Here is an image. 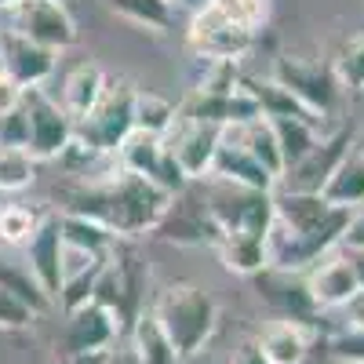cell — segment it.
Wrapping results in <instances>:
<instances>
[{"mask_svg": "<svg viewBox=\"0 0 364 364\" xmlns=\"http://www.w3.org/2000/svg\"><path fill=\"white\" fill-rule=\"evenodd\" d=\"M350 211L321 193H273V226L266 237V269L306 273L328 252L343 248Z\"/></svg>", "mask_w": 364, "mask_h": 364, "instance_id": "1", "label": "cell"}, {"mask_svg": "<svg viewBox=\"0 0 364 364\" xmlns=\"http://www.w3.org/2000/svg\"><path fill=\"white\" fill-rule=\"evenodd\" d=\"M168 204H171V197L164 190H157L149 178L124 171L117 164L99 182L77 190L73 204L66 211L102 223L117 240H135V237H146V233H157Z\"/></svg>", "mask_w": 364, "mask_h": 364, "instance_id": "2", "label": "cell"}, {"mask_svg": "<svg viewBox=\"0 0 364 364\" xmlns=\"http://www.w3.org/2000/svg\"><path fill=\"white\" fill-rule=\"evenodd\" d=\"M149 310H154V317L168 331V339L175 343L182 360L204 353V346L215 339V331H219L215 295L200 284H193V281H175V284L161 288Z\"/></svg>", "mask_w": 364, "mask_h": 364, "instance_id": "3", "label": "cell"}, {"mask_svg": "<svg viewBox=\"0 0 364 364\" xmlns=\"http://www.w3.org/2000/svg\"><path fill=\"white\" fill-rule=\"evenodd\" d=\"M135 95L139 87L132 80H109L102 99L95 102L84 120H77V135L84 146H91L102 157H117V149L124 146V139L135 132Z\"/></svg>", "mask_w": 364, "mask_h": 364, "instance_id": "4", "label": "cell"}, {"mask_svg": "<svg viewBox=\"0 0 364 364\" xmlns=\"http://www.w3.org/2000/svg\"><path fill=\"white\" fill-rule=\"evenodd\" d=\"M269 80L284 87L302 109H310L321 124L339 113L343 87H339L336 73H331V66H321L302 55H277L273 58V70H269Z\"/></svg>", "mask_w": 364, "mask_h": 364, "instance_id": "5", "label": "cell"}, {"mask_svg": "<svg viewBox=\"0 0 364 364\" xmlns=\"http://www.w3.org/2000/svg\"><path fill=\"white\" fill-rule=\"evenodd\" d=\"M204 204L215 219L219 233H252V237H269L273 226V193L262 190H245L233 182L208 178Z\"/></svg>", "mask_w": 364, "mask_h": 364, "instance_id": "6", "label": "cell"}, {"mask_svg": "<svg viewBox=\"0 0 364 364\" xmlns=\"http://www.w3.org/2000/svg\"><path fill=\"white\" fill-rule=\"evenodd\" d=\"M22 113H26V124H29V139H26V154L41 161H58L70 149L77 124L73 117L58 106L55 99H48L41 87H29L22 91Z\"/></svg>", "mask_w": 364, "mask_h": 364, "instance_id": "7", "label": "cell"}, {"mask_svg": "<svg viewBox=\"0 0 364 364\" xmlns=\"http://www.w3.org/2000/svg\"><path fill=\"white\" fill-rule=\"evenodd\" d=\"M11 29L18 37L33 41L48 51H66L77 44V22L66 11V4H51V0H26L22 8L11 11Z\"/></svg>", "mask_w": 364, "mask_h": 364, "instance_id": "8", "label": "cell"}, {"mask_svg": "<svg viewBox=\"0 0 364 364\" xmlns=\"http://www.w3.org/2000/svg\"><path fill=\"white\" fill-rule=\"evenodd\" d=\"M186 44L197 58H204V63H233L237 66V58H245L255 48V33H245V29L223 22L219 15H211L204 8L190 18Z\"/></svg>", "mask_w": 364, "mask_h": 364, "instance_id": "9", "label": "cell"}, {"mask_svg": "<svg viewBox=\"0 0 364 364\" xmlns=\"http://www.w3.org/2000/svg\"><path fill=\"white\" fill-rule=\"evenodd\" d=\"M219 142H223V128L197 124V120H186L182 113L175 120V128L164 135L168 154L178 161V168L186 171L190 182H204L211 175V164H215V154H219Z\"/></svg>", "mask_w": 364, "mask_h": 364, "instance_id": "10", "label": "cell"}, {"mask_svg": "<svg viewBox=\"0 0 364 364\" xmlns=\"http://www.w3.org/2000/svg\"><path fill=\"white\" fill-rule=\"evenodd\" d=\"M124 336V324L117 321L113 310H106L102 302L91 299L87 306L66 314V328H63V353H102L113 350Z\"/></svg>", "mask_w": 364, "mask_h": 364, "instance_id": "11", "label": "cell"}, {"mask_svg": "<svg viewBox=\"0 0 364 364\" xmlns=\"http://www.w3.org/2000/svg\"><path fill=\"white\" fill-rule=\"evenodd\" d=\"M302 281H306V291L314 299L317 314L343 310L346 302L360 291V281H357V269L350 262V252H343V248L328 252L321 262H314L306 273H302Z\"/></svg>", "mask_w": 364, "mask_h": 364, "instance_id": "12", "label": "cell"}, {"mask_svg": "<svg viewBox=\"0 0 364 364\" xmlns=\"http://www.w3.org/2000/svg\"><path fill=\"white\" fill-rule=\"evenodd\" d=\"M350 146H353V135H350L346 128L324 135L306 157H302L299 164H291V168L281 175L284 190H288V193H324L328 178L336 175V168L343 164V157H346Z\"/></svg>", "mask_w": 364, "mask_h": 364, "instance_id": "13", "label": "cell"}, {"mask_svg": "<svg viewBox=\"0 0 364 364\" xmlns=\"http://www.w3.org/2000/svg\"><path fill=\"white\" fill-rule=\"evenodd\" d=\"M157 233L164 240H171V245H193V248L197 245H208V248L219 245V226L204 204V193L193 197V190H182L178 197H171Z\"/></svg>", "mask_w": 364, "mask_h": 364, "instance_id": "14", "label": "cell"}, {"mask_svg": "<svg viewBox=\"0 0 364 364\" xmlns=\"http://www.w3.org/2000/svg\"><path fill=\"white\" fill-rule=\"evenodd\" d=\"M55 66H58L55 51L18 37L15 29H4V33H0V73H4L8 80H15L22 91L41 87L44 80H51Z\"/></svg>", "mask_w": 364, "mask_h": 364, "instance_id": "15", "label": "cell"}, {"mask_svg": "<svg viewBox=\"0 0 364 364\" xmlns=\"http://www.w3.org/2000/svg\"><path fill=\"white\" fill-rule=\"evenodd\" d=\"M26 269L33 273V281L41 284V291L58 302V291H63V269H66V240L63 230H58V219H44L41 230L29 237L26 245Z\"/></svg>", "mask_w": 364, "mask_h": 364, "instance_id": "16", "label": "cell"}, {"mask_svg": "<svg viewBox=\"0 0 364 364\" xmlns=\"http://www.w3.org/2000/svg\"><path fill=\"white\" fill-rule=\"evenodd\" d=\"M208 178L233 182V186H245V190H262V193H273V186H277V178L266 168H259V161L245 149L237 128H223V142H219V154H215Z\"/></svg>", "mask_w": 364, "mask_h": 364, "instance_id": "17", "label": "cell"}, {"mask_svg": "<svg viewBox=\"0 0 364 364\" xmlns=\"http://www.w3.org/2000/svg\"><path fill=\"white\" fill-rule=\"evenodd\" d=\"M262 295L273 310H277L281 321H299L306 324L317 317L314 310V299L306 291V281L299 277V273H281V269H262Z\"/></svg>", "mask_w": 364, "mask_h": 364, "instance_id": "18", "label": "cell"}, {"mask_svg": "<svg viewBox=\"0 0 364 364\" xmlns=\"http://www.w3.org/2000/svg\"><path fill=\"white\" fill-rule=\"evenodd\" d=\"M259 350L269 364H306L310 357V324L299 321H269L259 331Z\"/></svg>", "mask_w": 364, "mask_h": 364, "instance_id": "19", "label": "cell"}, {"mask_svg": "<svg viewBox=\"0 0 364 364\" xmlns=\"http://www.w3.org/2000/svg\"><path fill=\"white\" fill-rule=\"evenodd\" d=\"M106 84H109V77H106V70L99 66V63H77L70 73H66V80H63V95H58V106H63L70 117H73V124L77 120H84L91 109H95V102L102 99V91H106Z\"/></svg>", "mask_w": 364, "mask_h": 364, "instance_id": "20", "label": "cell"}, {"mask_svg": "<svg viewBox=\"0 0 364 364\" xmlns=\"http://www.w3.org/2000/svg\"><path fill=\"white\" fill-rule=\"evenodd\" d=\"M128 350L139 364H182L175 343L168 339V331L154 317V310H142L135 324L128 328Z\"/></svg>", "mask_w": 364, "mask_h": 364, "instance_id": "21", "label": "cell"}, {"mask_svg": "<svg viewBox=\"0 0 364 364\" xmlns=\"http://www.w3.org/2000/svg\"><path fill=\"white\" fill-rule=\"evenodd\" d=\"M328 204H336V208H360L364 204V135L353 139V146L346 149V157L343 164L336 168V175L328 178V186L321 193Z\"/></svg>", "mask_w": 364, "mask_h": 364, "instance_id": "22", "label": "cell"}, {"mask_svg": "<svg viewBox=\"0 0 364 364\" xmlns=\"http://www.w3.org/2000/svg\"><path fill=\"white\" fill-rule=\"evenodd\" d=\"M58 230H63V240L70 252H80V255H91V259H109L113 248H117V237L95 223L87 215H73V211H63L58 215Z\"/></svg>", "mask_w": 364, "mask_h": 364, "instance_id": "23", "label": "cell"}, {"mask_svg": "<svg viewBox=\"0 0 364 364\" xmlns=\"http://www.w3.org/2000/svg\"><path fill=\"white\" fill-rule=\"evenodd\" d=\"M223 266L240 277H259L266 269V237H252V233H219L215 245Z\"/></svg>", "mask_w": 364, "mask_h": 364, "instance_id": "24", "label": "cell"}, {"mask_svg": "<svg viewBox=\"0 0 364 364\" xmlns=\"http://www.w3.org/2000/svg\"><path fill=\"white\" fill-rule=\"evenodd\" d=\"M164 157H168L164 139L161 135H149V132H139V128L124 139V146L117 149V164L124 168V171H135V175L149 178V182L157 178Z\"/></svg>", "mask_w": 364, "mask_h": 364, "instance_id": "25", "label": "cell"}, {"mask_svg": "<svg viewBox=\"0 0 364 364\" xmlns=\"http://www.w3.org/2000/svg\"><path fill=\"white\" fill-rule=\"evenodd\" d=\"M266 120L273 124V135H277L281 157H284V171L291 164H299L324 139V128L314 124V120H299V117H266Z\"/></svg>", "mask_w": 364, "mask_h": 364, "instance_id": "26", "label": "cell"}, {"mask_svg": "<svg viewBox=\"0 0 364 364\" xmlns=\"http://www.w3.org/2000/svg\"><path fill=\"white\" fill-rule=\"evenodd\" d=\"M106 4L117 18H124L139 29H149V33H171L175 8H178L171 0H106Z\"/></svg>", "mask_w": 364, "mask_h": 364, "instance_id": "27", "label": "cell"}, {"mask_svg": "<svg viewBox=\"0 0 364 364\" xmlns=\"http://www.w3.org/2000/svg\"><path fill=\"white\" fill-rule=\"evenodd\" d=\"M237 135H240V142H245V149L259 161V168H266L273 178L281 182V175H284V157H281V146H277V135H273V124L266 117H255L252 124H245V128H237Z\"/></svg>", "mask_w": 364, "mask_h": 364, "instance_id": "28", "label": "cell"}, {"mask_svg": "<svg viewBox=\"0 0 364 364\" xmlns=\"http://www.w3.org/2000/svg\"><path fill=\"white\" fill-rule=\"evenodd\" d=\"M0 288H4L8 295H15L22 306H29L37 317H44V314L55 310V302L41 291V284L33 281V273H29L26 266H18V262L0 259Z\"/></svg>", "mask_w": 364, "mask_h": 364, "instance_id": "29", "label": "cell"}, {"mask_svg": "<svg viewBox=\"0 0 364 364\" xmlns=\"http://www.w3.org/2000/svg\"><path fill=\"white\" fill-rule=\"evenodd\" d=\"M178 120V106L154 95V91H139L135 95V128L139 132H149V135H168Z\"/></svg>", "mask_w": 364, "mask_h": 364, "instance_id": "30", "label": "cell"}, {"mask_svg": "<svg viewBox=\"0 0 364 364\" xmlns=\"http://www.w3.org/2000/svg\"><path fill=\"white\" fill-rule=\"evenodd\" d=\"M208 11L219 15L230 26H237V29H245V33L259 37V29L269 18V0H211Z\"/></svg>", "mask_w": 364, "mask_h": 364, "instance_id": "31", "label": "cell"}, {"mask_svg": "<svg viewBox=\"0 0 364 364\" xmlns=\"http://www.w3.org/2000/svg\"><path fill=\"white\" fill-rule=\"evenodd\" d=\"M41 215L26 204H4L0 208V245H29V237L41 230Z\"/></svg>", "mask_w": 364, "mask_h": 364, "instance_id": "32", "label": "cell"}, {"mask_svg": "<svg viewBox=\"0 0 364 364\" xmlns=\"http://www.w3.org/2000/svg\"><path fill=\"white\" fill-rule=\"evenodd\" d=\"M37 161L26 154V149H11L0 146V193H18L33 182Z\"/></svg>", "mask_w": 364, "mask_h": 364, "instance_id": "33", "label": "cell"}, {"mask_svg": "<svg viewBox=\"0 0 364 364\" xmlns=\"http://www.w3.org/2000/svg\"><path fill=\"white\" fill-rule=\"evenodd\" d=\"M331 73H336L343 91H364V37H353L339 48Z\"/></svg>", "mask_w": 364, "mask_h": 364, "instance_id": "34", "label": "cell"}, {"mask_svg": "<svg viewBox=\"0 0 364 364\" xmlns=\"http://www.w3.org/2000/svg\"><path fill=\"white\" fill-rule=\"evenodd\" d=\"M328 357L339 364H364V331H339V336H331Z\"/></svg>", "mask_w": 364, "mask_h": 364, "instance_id": "35", "label": "cell"}, {"mask_svg": "<svg viewBox=\"0 0 364 364\" xmlns=\"http://www.w3.org/2000/svg\"><path fill=\"white\" fill-rule=\"evenodd\" d=\"M37 321V314L22 306V302L15 295H8L4 288H0V328H8V331H18V328H29Z\"/></svg>", "mask_w": 364, "mask_h": 364, "instance_id": "36", "label": "cell"}, {"mask_svg": "<svg viewBox=\"0 0 364 364\" xmlns=\"http://www.w3.org/2000/svg\"><path fill=\"white\" fill-rule=\"evenodd\" d=\"M26 139H29V124H26V113H22V102H18V109L0 117V146L26 149Z\"/></svg>", "mask_w": 364, "mask_h": 364, "instance_id": "37", "label": "cell"}, {"mask_svg": "<svg viewBox=\"0 0 364 364\" xmlns=\"http://www.w3.org/2000/svg\"><path fill=\"white\" fill-rule=\"evenodd\" d=\"M343 252H364V204L350 211V223L343 233Z\"/></svg>", "mask_w": 364, "mask_h": 364, "instance_id": "38", "label": "cell"}, {"mask_svg": "<svg viewBox=\"0 0 364 364\" xmlns=\"http://www.w3.org/2000/svg\"><path fill=\"white\" fill-rule=\"evenodd\" d=\"M343 321H346L343 331H364V288L343 306Z\"/></svg>", "mask_w": 364, "mask_h": 364, "instance_id": "39", "label": "cell"}, {"mask_svg": "<svg viewBox=\"0 0 364 364\" xmlns=\"http://www.w3.org/2000/svg\"><path fill=\"white\" fill-rule=\"evenodd\" d=\"M18 102H22V87L0 73V117L11 113V109H18Z\"/></svg>", "mask_w": 364, "mask_h": 364, "instance_id": "40", "label": "cell"}, {"mask_svg": "<svg viewBox=\"0 0 364 364\" xmlns=\"http://www.w3.org/2000/svg\"><path fill=\"white\" fill-rule=\"evenodd\" d=\"M230 364H269L259 350V343H245V346H237V353L230 357Z\"/></svg>", "mask_w": 364, "mask_h": 364, "instance_id": "41", "label": "cell"}, {"mask_svg": "<svg viewBox=\"0 0 364 364\" xmlns=\"http://www.w3.org/2000/svg\"><path fill=\"white\" fill-rule=\"evenodd\" d=\"M109 353L113 350H102V353H73V357H66V364H109Z\"/></svg>", "mask_w": 364, "mask_h": 364, "instance_id": "42", "label": "cell"}, {"mask_svg": "<svg viewBox=\"0 0 364 364\" xmlns=\"http://www.w3.org/2000/svg\"><path fill=\"white\" fill-rule=\"evenodd\" d=\"M350 262H353L357 281H360V288H364V252H350Z\"/></svg>", "mask_w": 364, "mask_h": 364, "instance_id": "43", "label": "cell"}, {"mask_svg": "<svg viewBox=\"0 0 364 364\" xmlns=\"http://www.w3.org/2000/svg\"><path fill=\"white\" fill-rule=\"evenodd\" d=\"M109 364H139V360L132 357V350H117V353H109Z\"/></svg>", "mask_w": 364, "mask_h": 364, "instance_id": "44", "label": "cell"}, {"mask_svg": "<svg viewBox=\"0 0 364 364\" xmlns=\"http://www.w3.org/2000/svg\"><path fill=\"white\" fill-rule=\"evenodd\" d=\"M26 4V0H0V8H4V11H15V8H22Z\"/></svg>", "mask_w": 364, "mask_h": 364, "instance_id": "45", "label": "cell"}, {"mask_svg": "<svg viewBox=\"0 0 364 364\" xmlns=\"http://www.w3.org/2000/svg\"><path fill=\"white\" fill-rule=\"evenodd\" d=\"M51 4H66V0H51Z\"/></svg>", "mask_w": 364, "mask_h": 364, "instance_id": "46", "label": "cell"}, {"mask_svg": "<svg viewBox=\"0 0 364 364\" xmlns=\"http://www.w3.org/2000/svg\"><path fill=\"white\" fill-rule=\"evenodd\" d=\"M171 4H178V0H171Z\"/></svg>", "mask_w": 364, "mask_h": 364, "instance_id": "47", "label": "cell"}]
</instances>
